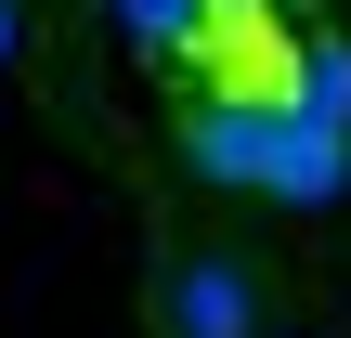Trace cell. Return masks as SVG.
I'll return each mask as SVG.
<instances>
[{
	"label": "cell",
	"mask_w": 351,
	"mask_h": 338,
	"mask_svg": "<svg viewBox=\"0 0 351 338\" xmlns=\"http://www.w3.org/2000/svg\"><path fill=\"white\" fill-rule=\"evenodd\" d=\"M156 338H274V287L247 248H182L156 274Z\"/></svg>",
	"instance_id": "1"
},
{
	"label": "cell",
	"mask_w": 351,
	"mask_h": 338,
	"mask_svg": "<svg viewBox=\"0 0 351 338\" xmlns=\"http://www.w3.org/2000/svg\"><path fill=\"white\" fill-rule=\"evenodd\" d=\"M351 182V130H326V117H274L261 130V195L274 208H326Z\"/></svg>",
	"instance_id": "2"
},
{
	"label": "cell",
	"mask_w": 351,
	"mask_h": 338,
	"mask_svg": "<svg viewBox=\"0 0 351 338\" xmlns=\"http://www.w3.org/2000/svg\"><path fill=\"white\" fill-rule=\"evenodd\" d=\"M104 13H117V39H130V52H182V39L208 26V0H104Z\"/></svg>",
	"instance_id": "3"
},
{
	"label": "cell",
	"mask_w": 351,
	"mask_h": 338,
	"mask_svg": "<svg viewBox=\"0 0 351 338\" xmlns=\"http://www.w3.org/2000/svg\"><path fill=\"white\" fill-rule=\"evenodd\" d=\"M300 117L351 130V39H313V104H300Z\"/></svg>",
	"instance_id": "4"
},
{
	"label": "cell",
	"mask_w": 351,
	"mask_h": 338,
	"mask_svg": "<svg viewBox=\"0 0 351 338\" xmlns=\"http://www.w3.org/2000/svg\"><path fill=\"white\" fill-rule=\"evenodd\" d=\"M13 52H26V0H0V65H13Z\"/></svg>",
	"instance_id": "5"
}]
</instances>
